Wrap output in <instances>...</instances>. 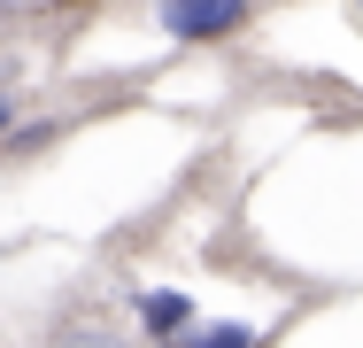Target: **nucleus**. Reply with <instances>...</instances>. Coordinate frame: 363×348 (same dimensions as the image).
I'll use <instances>...</instances> for the list:
<instances>
[{"label":"nucleus","instance_id":"3","mask_svg":"<svg viewBox=\"0 0 363 348\" xmlns=\"http://www.w3.org/2000/svg\"><path fill=\"white\" fill-rule=\"evenodd\" d=\"M186 317H194V302H186V294H140V325L155 333V341H170Z\"/></svg>","mask_w":363,"mask_h":348},{"label":"nucleus","instance_id":"5","mask_svg":"<svg viewBox=\"0 0 363 348\" xmlns=\"http://www.w3.org/2000/svg\"><path fill=\"white\" fill-rule=\"evenodd\" d=\"M8 124H16V93H0V139H8Z\"/></svg>","mask_w":363,"mask_h":348},{"label":"nucleus","instance_id":"1","mask_svg":"<svg viewBox=\"0 0 363 348\" xmlns=\"http://www.w3.org/2000/svg\"><path fill=\"white\" fill-rule=\"evenodd\" d=\"M247 8H255V0H155V31H162V39L201 47V39L240 31V23H247Z\"/></svg>","mask_w":363,"mask_h":348},{"label":"nucleus","instance_id":"6","mask_svg":"<svg viewBox=\"0 0 363 348\" xmlns=\"http://www.w3.org/2000/svg\"><path fill=\"white\" fill-rule=\"evenodd\" d=\"M356 8H363V0H356Z\"/></svg>","mask_w":363,"mask_h":348},{"label":"nucleus","instance_id":"4","mask_svg":"<svg viewBox=\"0 0 363 348\" xmlns=\"http://www.w3.org/2000/svg\"><path fill=\"white\" fill-rule=\"evenodd\" d=\"M77 348H124V341H116V333H101V325H93V333H77Z\"/></svg>","mask_w":363,"mask_h":348},{"label":"nucleus","instance_id":"2","mask_svg":"<svg viewBox=\"0 0 363 348\" xmlns=\"http://www.w3.org/2000/svg\"><path fill=\"white\" fill-rule=\"evenodd\" d=\"M170 348H255V325H240V317H209V325H178L170 333Z\"/></svg>","mask_w":363,"mask_h":348}]
</instances>
